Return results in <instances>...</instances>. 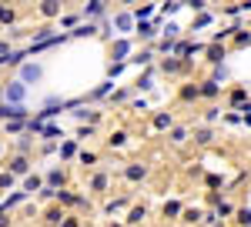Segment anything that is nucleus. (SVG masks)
<instances>
[{"mask_svg": "<svg viewBox=\"0 0 251 227\" xmlns=\"http://www.w3.org/2000/svg\"><path fill=\"white\" fill-rule=\"evenodd\" d=\"M37 77H40L37 67H24V80H37Z\"/></svg>", "mask_w": 251, "mask_h": 227, "instance_id": "1", "label": "nucleus"}, {"mask_svg": "<svg viewBox=\"0 0 251 227\" xmlns=\"http://www.w3.org/2000/svg\"><path fill=\"white\" fill-rule=\"evenodd\" d=\"M141 217H144V207H134V210H131V217H127V221H131V224H137Z\"/></svg>", "mask_w": 251, "mask_h": 227, "instance_id": "2", "label": "nucleus"}, {"mask_svg": "<svg viewBox=\"0 0 251 227\" xmlns=\"http://www.w3.org/2000/svg\"><path fill=\"white\" fill-rule=\"evenodd\" d=\"M24 170H27V160L17 157V160H14V174H24Z\"/></svg>", "mask_w": 251, "mask_h": 227, "instance_id": "3", "label": "nucleus"}, {"mask_svg": "<svg viewBox=\"0 0 251 227\" xmlns=\"http://www.w3.org/2000/svg\"><path fill=\"white\" fill-rule=\"evenodd\" d=\"M127 177L137 181V177H144V167H127Z\"/></svg>", "mask_w": 251, "mask_h": 227, "instance_id": "4", "label": "nucleus"}, {"mask_svg": "<svg viewBox=\"0 0 251 227\" xmlns=\"http://www.w3.org/2000/svg\"><path fill=\"white\" fill-rule=\"evenodd\" d=\"M104 184H107V177L100 174V177H94V190H104Z\"/></svg>", "mask_w": 251, "mask_h": 227, "instance_id": "5", "label": "nucleus"}, {"mask_svg": "<svg viewBox=\"0 0 251 227\" xmlns=\"http://www.w3.org/2000/svg\"><path fill=\"white\" fill-rule=\"evenodd\" d=\"M238 221H241V224H251V210H241V214H238Z\"/></svg>", "mask_w": 251, "mask_h": 227, "instance_id": "6", "label": "nucleus"}, {"mask_svg": "<svg viewBox=\"0 0 251 227\" xmlns=\"http://www.w3.org/2000/svg\"><path fill=\"white\" fill-rule=\"evenodd\" d=\"M0 187H10V174H0Z\"/></svg>", "mask_w": 251, "mask_h": 227, "instance_id": "7", "label": "nucleus"}, {"mask_svg": "<svg viewBox=\"0 0 251 227\" xmlns=\"http://www.w3.org/2000/svg\"><path fill=\"white\" fill-rule=\"evenodd\" d=\"M14 17V14H10V10H3V7H0V20H10Z\"/></svg>", "mask_w": 251, "mask_h": 227, "instance_id": "8", "label": "nucleus"}, {"mask_svg": "<svg viewBox=\"0 0 251 227\" xmlns=\"http://www.w3.org/2000/svg\"><path fill=\"white\" fill-rule=\"evenodd\" d=\"M0 227H7V217H3V214H0Z\"/></svg>", "mask_w": 251, "mask_h": 227, "instance_id": "9", "label": "nucleus"}, {"mask_svg": "<svg viewBox=\"0 0 251 227\" xmlns=\"http://www.w3.org/2000/svg\"><path fill=\"white\" fill-rule=\"evenodd\" d=\"M3 50H7V44H0V54H3Z\"/></svg>", "mask_w": 251, "mask_h": 227, "instance_id": "10", "label": "nucleus"}]
</instances>
